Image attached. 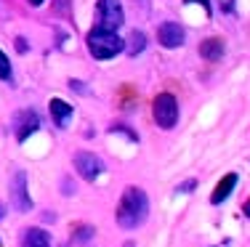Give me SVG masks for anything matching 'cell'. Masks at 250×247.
<instances>
[{
    "instance_id": "obj_21",
    "label": "cell",
    "mask_w": 250,
    "mask_h": 247,
    "mask_svg": "<svg viewBox=\"0 0 250 247\" xmlns=\"http://www.w3.org/2000/svg\"><path fill=\"white\" fill-rule=\"evenodd\" d=\"M123 247H136V242H125Z\"/></svg>"
},
{
    "instance_id": "obj_16",
    "label": "cell",
    "mask_w": 250,
    "mask_h": 247,
    "mask_svg": "<svg viewBox=\"0 0 250 247\" xmlns=\"http://www.w3.org/2000/svg\"><path fill=\"white\" fill-rule=\"evenodd\" d=\"M69 88H75V91H77V93H83V96H85V93H88L85 82H80V80H69Z\"/></svg>"
},
{
    "instance_id": "obj_9",
    "label": "cell",
    "mask_w": 250,
    "mask_h": 247,
    "mask_svg": "<svg viewBox=\"0 0 250 247\" xmlns=\"http://www.w3.org/2000/svg\"><path fill=\"white\" fill-rule=\"evenodd\" d=\"M21 247H51V237L43 228H27L21 234Z\"/></svg>"
},
{
    "instance_id": "obj_10",
    "label": "cell",
    "mask_w": 250,
    "mask_h": 247,
    "mask_svg": "<svg viewBox=\"0 0 250 247\" xmlns=\"http://www.w3.org/2000/svg\"><path fill=\"white\" fill-rule=\"evenodd\" d=\"M237 186V173H229V175H224L221 178V184L216 186V191H213V197H210V202L213 205H221L226 197L231 194V189Z\"/></svg>"
},
{
    "instance_id": "obj_20",
    "label": "cell",
    "mask_w": 250,
    "mask_h": 247,
    "mask_svg": "<svg viewBox=\"0 0 250 247\" xmlns=\"http://www.w3.org/2000/svg\"><path fill=\"white\" fill-rule=\"evenodd\" d=\"M29 5H35V8H38V5H43V0H29Z\"/></svg>"
},
{
    "instance_id": "obj_14",
    "label": "cell",
    "mask_w": 250,
    "mask_h": 247,
    "mask_svg": "<svg viewBox=\"0 0 250 247\" xmlns=\"http://www.w3.org/2000/svg\"><path fill=\"white\" fill-rule=\"evenodd\" d=\"M11 77H14V72H11V61H8V56L0 51V80H8L11 82Z\"/></svg>"
},
{
    "instance_id": "obj_13",
    "label": "cell",
    "mask_w": 250,
    "mask_h": 247,
    "mask_svg": "<svg viewBox=\"0 0 250 247\" xmlns=\"http://www.w3.org/2000/svg\"><path fill=\"white\" fill-rule=\"evenodd\" d=\"M144 48H146V38H144V32H133V35H130V40H128V45H125L123 51H128L130 56H136V54H141Z\"/></svg>"
},
{
    "instance_id": "obj_12",
    "label": "cell",
    "mask_w": 250,
    "mask_h": 247,
    "mask_svg": "<svg viewBox=\"0 0 250 247\" xmlns=\"http://www.w3.org/2000/svg\"><path fill=\"white\" fill-rule=\"evenodd\" d=\"M51 114H53V120H56V125L59 128H64L67 125V120L72 117V107H69L67 101H62V98H51Z\"/></svg>"
},
{
    "instance_id": "obj_22",
    "label": "cell",
    "mask_w": 250,
    "mask_h": 247,
    "mask_svg": "<svg viewBox=\"0 0 250 247\" xmlns=\"http://www.w3.org/2000/svg\"><path fill=\"white\" fill-rule=\"evenodd\" d=\"M3 215H5V213H3V205H0V221H3Z\"/></svg>"
},
{
    "instance_id": "obj_6",
    "label": "cell",
    "mask_w": 250,
    "mask_h": 247,
    "mask_svg": "<svg viewBox=\"0 0 250 247\" xmlns=\"http://www.w3.org/2000/svg\"><path fill=\"white\" fill-rule=\"evenodd\" d=\"M75 170L80 173V178L96 181L99 175L104 173V162H101V157L93 154V152H77L75 154Z\"/></svg>"
},
{
    "instance_id": "obj_2",
    "label": "cell",
    "mask_w": 250,
    "mask_h": 247,
    "mask_svg": "<svg viewBox=\"0 0 250 247\" xmlns=\"http://www.w3.org/2000/svg\"><path fill=\"white\" fill-rule=\"evenodd\" d=\"M123 48H125V40L117 38V32H109V29H101V27L88 32V51H91L93 58L104 61V58L123 54Z\"/></svg>"
},
{
    "instance_id": "obj_1",
    "label": "cell",
    "mask_w": 250,
    "mask_h": 247,
    "mask_svg": "<svg viewBox=\"0 0 250 247\" xmlns=\"http://www.w3.org/2000/svg\"><path fill=\"white\" fill-rule=\"evenodd\" d=\"M146 215H149V199H146L144 189L128 186L120 197V205H117V223L128 231H133L146 221Z\"/></svg>"
},
{
    "instance_id": "obj_5",
    "label": "cell",
    "mask_w": 250,
    "mask_h": 247,
    "mask_svg": "<svg viewBox=\"0 0 250 247\" xmlns=\"http://www.w3.org/2000/svg\"><path fill=\"white\" fill-rule=\"evenodd\" d=\"M11 202L19 213H29L32 210V199H29V191H27V173L24 170H16L14 178H11Z\"/></svg>"
},
{
    "instance_id": "obj_4",
    "label": "cell",
    "mask_w": 250,
    "mask_h": 247,
    "mask_svg": "<svg viewBox=\"0 0 250 247\" xmlns=\"http://www.w3.org/2000/svg\"><path fill=\"white\" fill-rule=\"evenodd\" d=\"M152 112H154V120H157L160 128H165V131H170V128L178 122V104L176 98L170 96V93H160L157 98H154L152 104Z\"/></svg>"
},
{
    "instance_id": "obj_19",
    "label": "cell",
    "mask_w": 250,
    "mask_h": 247,
    "mask_svg": "<svg viewBox=\"0 0 250 247\" xmlns=\"http://www.w3.org/2000/svg\"><path fill=\"white\" fill-rule=\"evenodd\" d=\"M187 3H200V5H202V8H205V11H208V14H210V3H208V0H187Z\"/></svg>"
},
{
    "instance_id": "obj_8",
    "label": "cell",
    "mask_w": 250,
    "mask_h": 247,
    "mask_svg": "<svg viewBox=\"0 0 250 247\" xmlns=\"http://www.w3.org/2000/svg\"><path fill=\"white\" fill-rule=\"evenodd\" d=\"M38 128H40V117L35 114V112H21V114L16 117V138L19 141H27Z\"/></svg>"
},
{
    "instance_id": "obj_18",
    "label": "cell",
    "mask_w": 250,
    "mask_h": 247,
    "mask_svg": "<svg viewBox=\"0 0 250 247\" xmlns=\"http://www.w3.org/2000/svg\"><path fill=\"white\" fill-rule=\"evenodd\" d=\"M16 51H19V54H27V40L24 38H16Z\"/></svg>"
},
{
    "instance_id": "obj_17",
    "label": "cell",
    "mask_w": 250,
    "mask_h": 247,
    "mask_svg": "<svg viewBox=\"0 0 250 247\" xmlns=\"http://www.w3.org/2000/svg\"><path fill=\"white\" fill-rule=\"evenodd\" d=\"M194 186H197V184H194V181H187V184H181V186H176V191H181V194H189V191H192V189H194Z\"/></svg>"
},
{
    "instance_id": "obj_11",
    "label": "cell",
    "mask_w": 250,
    "mask_h": 247,
    "mask_svg": "<svg viewBox=\"0 0 250 247\" xmlns=\"http://www.w3.org/2000/svg\"><path fill=\"white\" fill-rule=\"evenodd\" d=\"M200 56L208 61H218L224 56V43L218 38H208L205 43H200Z\"/></svg>"
},
{
    "instance_id": "obj_15",
    "label": "cell",
    "mask_w": 250,
    "mask_h": 247,
    "mask_svg": "<svg viewBox=\"0 0 250 247\" xmlns=\"http://www.w3.org/2000/svg\"><path fill=\"white\" fill-rule=\"evenodd\" d=\"M93 234H96V231H93L91 226H80V228H77V231H75L72 242H88V239H91Z\"/></svg>"
},
{
    "instance_id": "obj_3",
    "label": "cell",
    "mask_w": 250,
    "mask_h": 247,
    "mask_svg": "<svg viewBox=\"0 0 250 247\" xmlns=\"http://www.w3.org/2000/svg\"><path fill=\"white\" fill-rule=\"evenodd\" d=\"M96 14H99V27L117 32L125 24V11L120 0H99L96 3Z\"/></svg>"
},
{
    "instance_id": "obj_7",
    "label": "cell",
    "mask_w": 250,
    "mask_h": 247,
    "mask_svg": "<svg viewBox=\"0 0 250 247\" xmlns=\"http://www.w3.org/2000/svg\"><path fill=\"white\" fill-rule=\"evenodd\" d=\"M157 40L163 48H178V45H184V29L181 24H176V21H163L157 29Z\"/></svg>"
}]
</instances>
